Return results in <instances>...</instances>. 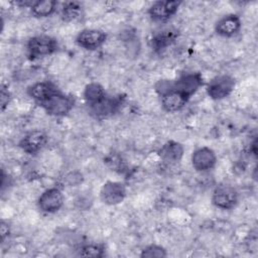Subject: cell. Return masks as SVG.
<instances>
[{"mask_svg":"<svg viewBox=\"0 0 258 258\" xmlns=\"http://www.w3.org/2000/svg\"><path fill=\"white\" fill-rule=\"evenodd\" d=\"M218 161L216 152L209 146L196 148L190 156L192 168L198 172H208L215 168Z\"/></svg>","mask_w":258,"mask_h":258,"instance_id":"7c38bea8","label":"cell"},{"mask_svg":"<svg viewBox=\"0 0 258 258\" xmlns=\"http://www.w3.org/2000/svg\"><path fill=\"white\" fill-rule=\"evenodd\" d=\"M107 96L108 93L105 88L97 82H91L87 84L83 91V99L87 109L101 103Z\"/></svg>","mask_w":258,"mask_h":258,"instance_id":"e0dca14e","label":"cell"},{"mask_svg":"<svg viewBox=\"0 0 258 258\" xmlns=\"http://www.w3.org/2000/svg\"><path fill=\"white\" fill-rule=\"evenodd\" d=\"M10 233V230H9V226H8V223L5 222L4 220L1 221L0 223V235H1V243H3L5 241V239L8 237Z\"/></svg>","mask_w":258,"mask_h":258,"instance_id":"cb8c5ba5","label":"cell"},{"mask_svg":"<svg viewBox=\"0 0 258 258\" xmlns=\"http://www.w3.org/2000/svg\"><path fill=\"white\" fill-rule=\"evenodd\" d=\"M242 20L238 14L229 13L219 18L215 23V32L222 37H232L239 33Z\"/></svg>","mask_w":258,"mask_h":258,"instance_id":"9a60e30c","label":"cell"},{"mask_svg":"<svg viewBox=\"0 0 258 258\" xmlns=\"http://www.w3.org/2000/svg\"><path fill=\"white\" fill-rule=\"evenodd\" d=\"M48 143V135L43 130L35 129L27 132L18 142L19 148L29 154L35 155L40 152Z\"/></svg>","mask_w":258,"mask_h":258,"instance_id":"8fae6325","label":"cell"},{"mask_svg":"<svg viewBox=\"0 0 258 258\" xmlns=\"http://www.w3.org/2000/svg\"><path fill=\"white\" fill-rule=\"evenodd\" d=\"M177 31L172 29H165L155 33L151 39V47L155 51H161L169 46L177 37Z\"/></svg>","mask_w":258,"mask_h":258,"instance_id":"d6986e66","label":"cell"},{"mask_svg":"<svg viewBox=\"0 0 258 258\" xmlns=\"http://www.w3.org/2000/svg\"><path fill=\"white\" fill-rule=\"evenodd\" d=\"M211 201L212 204L220 210H232L239 202V192L233 185L221 183L214 188Z\"/></svg>","mask_w":258,"mask_h":258,"instance_id":"8992f818","label":"cell"},{"mask_svg":"<svg viewBox=\"0 0 258 258\" xmlns=\"http://www.w3.org/2000/svg\"><path fill=\"white\" fill-rule=\"evenodd\" d=\"M181 3L177 0L155 1L149 6L147 13L155 22H166L177 13Z\"/></svg>","mask_w":258,"mask_h":258,"instance_id":"ba28073f","label":"cell"},{"mask_svg":"<svg viewBox=\"0 0 258 258\" xmlns=\"http://www.w3.org/2000/svg\"><path fill=\"white\" fill-rule=\"evenodd\" d=\"M10 100H11L10 91L8 90L7 86L2 84L1 85V92H0V107H1V111H4L8 107V104H9Z\"/></svg>","mask_w":258,"mask_h":258,"instance_id":"603a6c76","label":"cell"},{"mask_svg":"<svg viewBox=\"0 0 258 258\" xmlns=\"http://www.w3.org/2000/svg\"><path fill=\"white\" fill-rule=\"evenodd\" d=\"M82 14V5L79 2H66L60 8V17L63 21L70 22L79 18Z\"/></svg>","mask_w":258,"mask_h":258,"instance_id":"ffe728a7","label":"cell"},{"mask_svg":"<svg viewBox=\"0 0 258 258\" xmlns=\"http://www.w3.org/2000/svg\"><path fill=\"white\" fill-rule=\"evenodd\" d=\"M167 256L166 249L161 245L150 244L141 250L140 257L142 258H163Z\"/></svg>","mask_w":258,"mask_h":258,"instance_id":"7402d4cb","label":"cell"},{"mask_svg":"<svg viewBox=\"0 0 258 258\" xmlns=\"http://www.w3.org/2000/svg\"><path fill=\"white\" fill-rule=\"evenodd\" d=\"M78 255L85 256V257L101 258L105 255V246L103 244H95V243L85 244L78 249Z\"/></svg>","mask_w":258,"mask_h":258,"instance_id":"44dd1931","label":"cell"},{"mask_svg":"<svg viewBox=\"0 0 258 258\" xmlns=\"http://www.w3.org/2000/svg\"><path fill=\"white\" fill-rule=\"evenodd\" d=\"M126 186L121 181L107 180L100 188V200L107 206H117L124 202L126 198Z\"/></svg>","mask_w":258,"mask_h":258,"instance_id":"9c48e42d","label":"cell"},{"mask_svg":"<svg viewBox=\"0 0 258 258\" xmlns=\"http://www.w3.org/2000/svg\"><path fill=\"white\" fill-rule=\"evenodd\" d=\"M76 98L72 94L62 92L60 89L53 92L48 98L41 102L38 107L52 117H64L75 107Z\"/></svg>","mask_w":258,"mask_h":258,"instance_id":"7a4b0ae2","label":"cell"},{"mask_svg":"<svg viewBox=\"0 0 258 258\" xmlns=\"http://www.w3.org/2000/svg\"><path fill=\"white\" fill-rule=\"evenodd\" d=\"M64 204V196L62 191L54 186L42 191L37 199L38 209L45 214H54L58 212Z\"/></svg>","mask_w":258,"mask_h":258,"instance_id":"4fadbf2b","label":"cell"},{"mask_svg":"<svg viewBox=\"0 0 258 258\" xmlns=\"http://www.w3.org/2000/svg\"><path fill=\"white\" fill-rule=\"evenodd\" d=\"M107 40V33L97 28L82 29L76 36L77 45L86 50H96L104 45Z\"/></svg>","mask_w":258,"mask_h":258,"instance_id":"30bf717a","label":"cell"},{"mask_svg":"<svg viewBox=\"0 0 258 258\" xmlns=\"http://www.w3.org/2000/svg\"><path fill=\"white\" fill-rule=\"evenodd\" d=\"M172 87L187 99L190 98L205 86L204 78L199 72L180 73L174 80H171Z\"/></svg>","mask_w":258,"mask_h":258,"instance_id":"5b68a950","label":"cell"},{"mask_svg":"<svg viewBox=\"0 0 258 258\" xmlns=\"http://www.w3.org/2000/svg\"><path fill=\"white\" fill-rule=\"evenodd\" d=\"M154 91L159 97L162 109L167 113H175L182 110L189 99L173 89L171 80L162 79L155 83Z\"/></svg>","mask_w":258,"mask_h":258,"instance_id":"6da1fadb","label":"cell"},{"mask_svg":"<svg viewBox=\"0 0 258 258\" xmlns=\"http://www.w3.org/2000/svg\"><path fill=\"white\" fill-rule=\"evenodd\" d=\"M123 105V97L113 96L108 94V96L99 104L92 108H88L89 114L98 121L106 120L113 115H115Z\"/></svg>","mask_w":258,"mask_h":258,"instance_id":"52a82bcc","label":"cell"},{"mask_svg":"<svg viewBox=\"0 0 258 258\" xmlns=\"http://www.w3.org/2000/svg\"><path fill=\"white\" fill-rule=\"evenodd\" d=\"M184 154V146L175 140L166 141L157 151V155L162 163L175 165L179 163Z\"/></svg>","mask_w":258,"mask_h":258,"instance_id":"5bb4252c","label":"cell"},{"mask_svg":"<svg viewBox=\"0 0 258 258\" xmlns=\"http://www.w3.org/2000/svg\"><path fill=\"white\" fill-rule=\"evenodd\" d=\"M58 89L59 88L51 81H39L30 85L27 88L26 93L28 97L38 106L41 102L48 98V96H50Z\"/></svg>","mask_w":258,"mask_h":258,"instance_id":"2e32d148","label":"cell"},{"mask_svg":"<svg viewBox=\"0 0 258 258\" xmlns=\"http://www.w3.org/2000/svg\"><path fill=\"white\" fill-rule=\"evenodd\" d=\"M59 45L55 37L48 34H38L26 42V55L30 60L49 56L57 51Z\"/></svg>","mask_w":258,"mask_h":258,"instance_id":"3957f363","label":"cell"},{"mask_svg":"<svg viewBox=\"0 0 258 258\" xmlns=\"http://www.w3.org/2000/svg\"><path fill=\"white\" fill-rule=\"evenodd\" d=\"M56 8L57 1L55 0H35L29 10L35 18H46L54 14Z\"/></svg>","mask_w":258,"mask_h":258,"instance_id":"ac0fdd59","label":"cell"},{"mask_svg":"<svg viewBox=\"0 0 258 258\" xmlns=\"http://www.w3.org/2000/svg\"><path fill=\"white\" fill-rule=\"evenodd\" d=\"M236 87V80L234 77L221 74L212 78L206 84V92L210 99L214 101H220L228 98Z\"/></svg>","mask_w":258,"mask_h":258,"instance_id":"277c9868","label":"cell"}]
</instances>
